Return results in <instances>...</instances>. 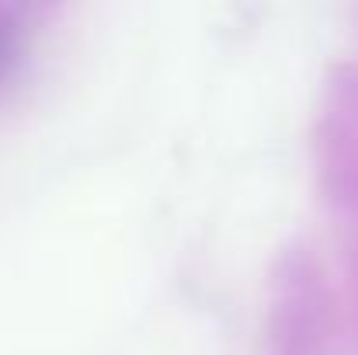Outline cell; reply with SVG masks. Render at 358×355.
<instances>
[{"label":"cell","instance_id":"1","mask_svg":"<svg viewBox=\"0 0 358 355\" xmlns=\"http://www.w3.org/2000/svg\"><path fill=\"white\" fill-rule=\"evenodd\" d=\"M0 53H3V39H0Z\"/></svg>","mask_w":358,"mask_h":355}]
</instances>
